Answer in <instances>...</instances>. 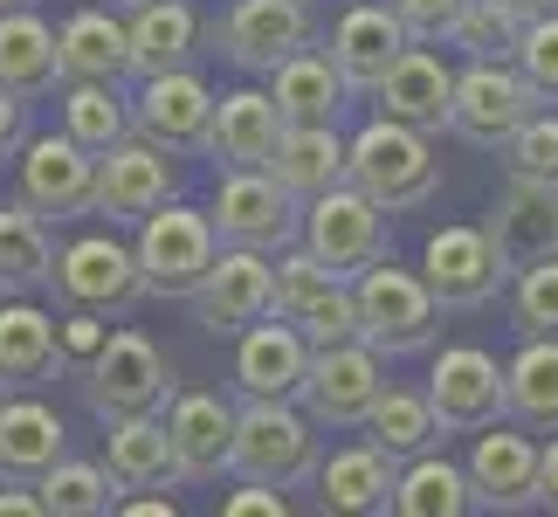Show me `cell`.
Segmentation results:
<instances>
[{
	"instance_id": "6da1fadb",
	"label": "cell",
	"mask_w": 558,
	"mask_h": 517,
	"mask_svg": "<svg viewBox=\"0 0 558 517\" xmlns=\"http://www.w3.org/2000/svg\"><path fill=\"white\" fill-rule=\"evenodd\" d=\"M345 180L366 193L373 207L386 214H414L441 193V153H435V132H414L400 118H379L359 124L345 139Z\"/></svg>"
},
{
	"instance_id": "7a4b0ae2",
	"label": "cell",
	"mask_w": 558,
	"mask_h": 517,
	"mask_svg": "<svg viewBox=\"0 0 558 517\" xmlns=\"http://www.w3.org/2000/svg\"><path fill=\"white\" fill-rule=\"evenodd\" d=\"M352 304H359V338L379 359H414L435 352L441 338V297L427 290L421 269H400L393 255H379L352 276Z\"/></svg>"
},
{
	"instance_id": "3957f363",
	"label": "cell",
	"mask_w": 558,
	"mask_h": 517,
	"mask_svg": "<svg viewBox=\"0 0 558 517\" xmlns=\"http://www.w3.org/2000/svg\"><path fill=\"white\" fill-rule=\"evenodd\" d=\"M228 477L296 490L317 477V421L296 400H242L234 407V448H228Z\"/></svg>"
},
{
	"instance_id": "277c9868",
	"label": "cell",
	"mask_w": 558,
	"mask_h": 517,
	"mask_svg": "<svg viewBox=\"0 0 558 517\" xmlns=\"http://www.w3.org/2000/svg\"><path fill=\"white\" fill-rule=\"evenodd\" d=\"M180 394L173 359L159 352L145 332H132L118 317V332H104V345L83 359V400L97 421H124V414H166V400Z\"/></svg>"
},
{
	"instance_id": "5b68a950",
	"label": "cell",
	"mask_w": 558,
	"mask_h": 517,
	"mask_svg": "<svg viewBox=\"0 0 558 517\" xmlns=\"http://www.w3.org/2000/svg\"><path fill=\"white\" fill-rule=\"evenodd\" d=\"M49 290L62 297V311H97V317H132L145 304V284H138V255L132 242L104 221V228H83L70 242H56V276Z\"/></svg>"
},
{
	"instance_id": "8992f818",
	"label": "cell",
	"mask_w": 558,
	"mask_h": 517,
	"mask_svg": "<svg viewBox=\"0 0 558 517\" xmlns=\"http://www.w3.org/2000/svg\"><path fill=\"white\" fill-rule=\"evenodd\" d=\"M138 284L145 297H159V304H186L193 290H201V276L214 269V255H221V235H214L207 207H186V201H166L138 221Z\"/></svg>"
},
{
	"instance_id": "52a82bcc",
	"label": "cell",
	"mask_w": 558,
	"mask_h": 517,
	"mask_svg": "<svg viewBox=\"0 0 558 517\" xmlns=\"http://www.w3.org/2000/svg\"><path fill=\"white\" fill-rule=\"evenodd\" d=\"M207 221L221 235V249H290L296 228H304V201L276 180L269 166H221L214 180V201H207Z\"/></svg>"
},
{
	"instance_id": "ba28073f",
	"label": "cell",
	"mask_w": 558,
	"mask_h": 517,
	"mask_svg": "<svg viewBox=\"0 0 558 517\" xmlns=\"http://www.w3.org/2000/svg\"><path fill=\"white\" fill-rule=\"evenodd\" d=\"M269 311L290 317L311 345L359 338V304H352V276H331L304 242L269 255Z\"/></svg>"
},
{
	"instance_id": "9c48e42d",
	"label": "cell",
	"mask_w": 558,
	"mask_h": 517,
	"mask_svg": "<svg viewBox=\"0 0 558 517\" xmlns=\"http://www.w3.org/2000/svg\"><path fill=\"white\" fill-rule=\"evenodd\" d=\"M296 242H304L331 276H359L366 263L393 255V228H386V207H373L352 180H338V187H325V193L304 201Z\"/></svg>"
},
{
	"instance_id": "30bf717a",
	"label": "cell",
	"mask_w": 558,
	"mask_h": 517,
	"mask_svg": "<svg viewBox=\"0 0 558 517\" xmlns=\"http://www.w3.org/2000/svg\"><path fill=\"white\" fill-rule=\"evenodd\" d=\"M531 111H538V91L524 83L518 62L469 56L456 70V97H448V139L476 145V153H497Z\"/></svg>"
},
{
	"instance_id": "8fae6325",
	"label": "cell",
	"mask_w": 558,
	"mask_h": 517,
	"mask_svg": "<svg viewBox=\"0 0 558 517\" xmlns=\"http://www.w3.org/2000/svg\"><path fill=\"white\" fill-rule=\"evenodd\" d=\"M379 386H386V359L373 352L366 338L311 345V365H304V394H296V407H304L317 428H338V435H352V428L373 414Z\"/></svg>"
},
{
	"instance_id": "7c38bea8",
	"label": "cell",
	"mask_w": 558,
	"mask_h": 517,
	"mask_svg": "<svg viewBox=\"0 0 558 517\" xmlns=\"http://www.w3.org/2000/svg\"><path fill=\"white\" fill-rule=\"evenodd\" d=\"M180 201V172H173V153L153 139H118L111 153H97V187H90V214L111 228H138L153 207Z\"/></svg>"
},
{
	"instance_id": "4fadbf2b",
	"label": "cell",
	"mask_w": 558,
	"mask_h": 517,
	"mask_svg": "<svg viewBox=\"0 0 558 517\" xmlns=\"http://www.w3.org/2000/svg\"><path fill=\"white\" fill-rule=\"evenodd\" d=\"M421 276H427V290L441 297V311H483L510 290V263L497 255V242L469 221H448V228L427 235Z\"/></svg>"
},
{
	"instance_id": "5bb4252c",
	"label": "cell",
	"mask_w": 558,
	"mask_h": 517,
	"mask_svg": "<svg viewBox=\"0 0 558 517\" xmlns=\"http://www.w3.org/2000/svg\"><path fill=\"white\" fill-rule=\"evenodd\" d=\"M14 180L41 221H83L90 214V187H97V153L76 145L70 132H41V139H21L14 153Z\"/></svg>"
},
{
	"instance_id": "9a60e30c",
	"label": "cell",
	"mask_w": 558,
	"mask_h": 517,
	"mask_svg": "<svg viewBox=\"0 0 558 517\" xmlns=\"http://www.w3.org/2000/svg\"><path fill=\"white\" fill-rule=\"evenodd\" d=\"M421 394L435 407L441 435H476V428L504 421V365L483 345H441Z\"/></svg>"
},
{
	"instance_id": "2e32d148",
	"label": "cell",
	"mask_w": 558,
	"mask_h": 517,
	"mask_svg": "<svg viewBox=\"0 0 558 517\" xmlns=\"http://www.w3.org/2000/svg\"><path fill=\"white\" fill-rule=\"evenodd\" d=\"M469 490H476V510H538V435L524 421H489L469 442Z\"/></svg>"
},
{
	"instance_id": "e0dca14e",
	"label": "cell",
	"mask_w": 558,
	"mask_h": 517,
	"mask_svg": "<svg viewBox=\"0 0 558 517\" xmlns=\"http://www.w3.org/2000/svg\"><path fill=\"white\" fill-rule=\"evenodd\" d=\"M207 124H214V91L207 76L193 70H159V76H138L132 91V132L166 145V153H207Z\"/></svg>"
},
{
	"instance_id": "ac0fdd59",
	"label": "cell",
	"mask_w": 558,
	"mask_h": 517,
	"mask_svg": "<svg viewBox=\"0 0 558 517\" xmlns=\"http://www.w3.org/2000/svg\"><path fill=\"white\" fill-rule=\"evenodd\" d=\"M207 35L221 41V56L234 62V70H248V76H269L290 49L317 41L311 0H234V8L214 21Z\"/></svg>"
},
{
	"instance_id": "d6986e66",
	"label": "cell",
	"mask_w": 558,
	"mask_h": 517,
	"mask_svg": "<svg viewBox=\"0 0 558 517\" xmlns=\"http://www.w3.org/2000/svg\"><path fill=\"white\" fill-rule=\"evenodd\" d=\"M448 97H456V62L441 56V41H407L393 70L373 83V111L414 132H448Z\"/></svg>"
},
{
	"instance_id": "ffe728a7",
	"label": "cell",
	"mask_w": 558,
	"mask_h": 517,
	"mask_svg": "<svg viewBox=\"0 0 558 517\" xmlns=\"http://www.w3.org/2000/svg\"><path fill=\"white\" fill-rule=\"evenodd\" d=\"M166 442H173V483H221L228 477V448H234V407L207 386L166 400Z\"/></svg>"
},
{
	"instance_id": "44dd1931",
	"label": "cell",
	"mask_w": 558,
	"mask_h": 517,
	"mask_svg": "<svg viewBox=\"0 0 558 517\" xmlns=\"http://www.w3.org/2000/svg\"><path fill=\"white\" fill-rule=\"evenodd\" d=\"M186 304H193V325L207 338H234L242 325L269 317V255L263 249H221Z\"/></svg>"
},
{
	"instance_id": "7402d4cb",
	"label": "cell",
	"mask_w": 558,
	"mask_h": 517,
	"mask_svg": "<svg viewBox=\"0 0 558 517\" xmlns=\"http://www.w3.org/2000/svg\"><path fill=\"white\" fill-rule=\"evenodd\" d=\"M304 365H311V338L290 317H255L234 332V386L242 400H296L304 394Z\"/></svg>"
},
{
	"instance_id": "603a6c76",
	"label": "cell",
	"mask_w": 558,
	"mask_h": 517,
	"mask_svg": "<svg viewBox=\"0 0 558 517\" xmlns=\"http://www.w3.org/2000/svg\"><path fill=\"white\" fill-rule=\"evenodd\" d=\"M400 49H407V28H400V14L386 8V0H352L325 35V56H331V70L345 76L352 97H373V83L393 70Z\"/></svg>"
},
{
	"instance_id": "cb8c5ba5",
	"label": "cell",
	"mask_w": 558,
	"mask_h": 517,
	"mask_svg": "<svg viewBox=\"0 0 558 517\" xmlns=\"http://www.w3.org/2000/svg\"><path fill=\"white\" fill-rule=\"evenodd\" d=\"M483 235L497 242V255H504L510 269L538 263V255H558V187L518 180V172H510L504 193L483 214Z\"/></svg>"
},
{
	"instance_id": "d4e9b609",
	"label": "cell",
	"mask_w": 558,
	"mask_h": 517,
	"mask_svg": "<svg viewBox=\"0 0 558 517\" xmlns=\"http://www.w3.org/2000/svg\"><path fill=\"white\" fill-rule=\"evenodd\" d=\"M393 477L400 462L379 442H345L331 456H317V510H345V517H379L393 510Z\"/></svg>"
},
{
	"instance_id": "484cf974",
	"label": "cell",
	"mask_w": 558,
	"mask_h": 517,
	"mask_svg": "<svg viewBox=\"0 0 558 517\" xmlns=\"http://www.w3.org/2000/svg\"><path fill=\"white\" fill-rule=\"evenodd\" d=\"M276 139H283V111H276L269 83H242V91L214 97V124H207L214 166H269Z\"/></svg>"
},
{
	"instance_id": "4316f807",
	"label": "cell",
	"mask_w": 558,
	"mask_h": 517,
	"mask_svg": "<svg viewBox=\"0 0 558 517\" xmlns=\"http://www.w3.org/2000/svg\"><path fill=\"white\" fill-rule=\"evenodd\" d=\"M56 70L62 83H124L132 76V35H124V14L104 0V8H76L56 28Z\"/></svg>"
},
{
	"instance_id": "83f0119b",
	"label": "cell",
	"mask_w": 558,
	"mask_h": 517,
	"mask_svg": "<svg viewBox=\"0 0 558 517\" xmlns=\"http://www.w3.org/2000/svg\"><path fill=\"white\" fill-rule=\"evenodd\" d=\"M62 448H70V428L35 386L21 394H0V483H41Z\"/></svg>"
},
{
	"instance_id": "f1b7e54d",
	"label": "cell",
	"mask_w": 558,
	"mask_h": 517,
	"mask_svg": "<svg viewBox=\"0 0 558 517\" xmlns=\"http://www.w3.org/2000/svg\"><path fill=\"white\" fill-rule=\"evenodd\" d=\"M62 373V325L35 297H8L0 304V394L41 386Z\"/></svg>"
},
{
	"instance_id": "f546056e",
	"label": "cell",
	"mask_w": 558,
	"mask_h": 517,
	"mask_svg": "<svg viewBox=\"0 0 558 517\" xmlns=\"http://www.w3.org/2000/svg\"><path fill=\"white\" fill-rule=\"evenodd\" d=\"M124 35H132V76H159V70H186L201 56V14L193 0H145V8L124 14Z\"/></svg>"
},
{
	"instance_id": "4dcf8cb0",
	"label": "cell",
	"mask_w": 558,
	"mask_h": 517,
	"mask_svg": "<svg viewBox=\"0 0 558 517\" xmlns=\"http://www.w3.org/2000/svg\"><path fill=\"white\" fill-rule=\"evenodd\" d=\"M269 97H276V111H283V124H331L352 91H345V76L331 70V56L317 49V41H304V49H290L269 70Z\"/></svg>"
},
{
	"instance_id": "1f68e13d",
	"label": "cell",
	"mask_w": 558,
	"mask_h": 517,
	"mask_svg": "<svg viewBox=\"0 0 558 517\" xmlns=\"http://www.w3.org/2000/svg\"><path fill=\"white\" fill-rule=\"evenodd\" d=\"M0 91L14 97H56L62 70H56V28L35 8H8L0 14Z\"/></svg>"
},
{
	"instance_id": "d6a6232c",
	"label": "cell",
	"mask_w": 558,
	"mask_h": 517,
	"mask_svg": "<svg viewBox=\"0 0 558 517\" xmlns=\"http://www.w3.org/2000/svg\"><path fill=\"white\" fill-rule=\"evenodd\" d=\"M56 276V221L28 201H0V297H35Z\"/></svg>"
},
{
	"instance_id": "836d02e7",
	"label": "cell",
	"mask_w": 558,
	"mask_h": 517,
	"mask_svg": "<svg viewBox=\"0 0 558 517\" xmlns=\"http://www.w3.org/2000/svg\"><path fill=\"white\" fill-rule=\"evenodd\" d=\"M104 469H111L118 497H124V490H159V483H173V442H166V414L104 421Z\"/></svg>"
},
{
	"instance_id": "e575fe53",
	"label": "cell",
	"mask_w": 558,
	"mask_h": 517,
	"mask_svg": "<svg viewBox=\"0 0 558 517\" xmlns=\"http://www.w3.org/2000/svg\"><path fill=\"white\" fill-rule=\"evenodd\" d=\"M269 172L296 193V201H311V193L338 187V180H345V132H338V118H331V124H283Z\"/></svg>"
},
{
	"instance_id": "d590c367",
	"label": "cell",
	"mask_w": 558,
	"mask_h": 517,
	"mask_svg": "<svg viewBox=\"0 0 558 517\" xmlns=\"http://www.w3.org/2000/svg\"><path fill=\"white\" fill-rule=\"evenodd\" d=\"M393 510H400V517H469V510H476L469 469L448 462L441 448H421V456H407L400 477H393Z\"/></svg>"
},
{
	"instance_id": "8d00e7d4",
	"label": "cell",
	"mask_w": 558,
	"mask_h": 517,
	"mask_svg": "<svg viewBox=\"0 0 558 517\" xmlns=\"http://www.w3.org/2000/svg\"><path fill=\"white\" fill-rule=\"evenodd\" d=\"M504 414L524 421L531 435L558 428V338H524L518 359L504 365Z\"/></svg>"
},
{
	"instance_id": "74e56055",
	"label": "cell",
	"mask_w": 558,
	"mask_h": 517,
	"mask_svg": "<svg viewBox=\"0 0 558 517\" xmlns=\"http://www.w3.org/2000/svg\"><path fill=\"white\" fill-rule=\"evenodd\" d=\"M359 435L379 442L393 462H407V456H421V448H441V421H435V407H427V394H414V386H379V400H373V414L359 421Z\"/></svg>"
},
{
	"instance_id": "f35d334b",
	"label": "cell",
	"mask_w": 558,
	"mask_h": 517,
	"mask_svg": "<svg viewBox=\"0 0 558 517\" xmlns=\"http://www.w3.org/2000/svg\"><path fill=\"white\" fill-rule=\"evenodd\" d=\"M56 111H62V132L76 145H90V153H111L118 139H132V97H124V83H62Z\"/></svg>"
},
{
	"instance_id": "ab89813d",
	"label": "cell",
	"mask_w": 558,
	"mask_h": 517,
	"mask_svg": "<svg viewBox=\"0 0 558 517\" xmlns=\"http://www.w3.org/2000/svg\"><path fill=\"white\" fill-rule=\"evenodd\" d=\"M41 510L49 517H104V510H118V483H111V469L104 462H83V456H62L41 469Z\"/></svg>"
},
{
	"instance_id": "60d3db41",
	"label": "cell",
	"mask_w": 558,
	"mask_h": 517,
	"mask_svg": "<svg viewBox=\"0 0 558 517\" xmlns=\"http://www.w3.org/2000/svg\"><path fill=\"white\" fill-rule=\"evenodd\" d=\"M524 21H531V14L518 8V0H462L456 28H448V49L510 62V49H518V35H524Z\"/></svg>"
},
{
	"instance_id": "b9f144b4",
	"label": "cell",
	"mask_w": 558,
	"mask_h": 517,
	"mask_svg": "<svg viewBox=\"0 0 558 517\" xmlns=\"http://www.w3.org/2000/svg\"><path fill=\"white\" fill-rule=\"evenodd\" d=\"M510 325L518 338H558V255L510 269Z\"/></svg>"
},
{
	"instance_id": "7bdbcfd3",
	"label": "cell",
	"mask_w": 558,
	"mask_h": 517,
	"mask_svg": "<svg viewBox=\"0 0 558 517\" xmlns=\"http://www.w3.org/2000/svg\"><path fill=\"white\" fill-rule=\"evenodd\" d=\"M504 166L518 172V180H545V187H558V104H538L518 132H510L504 145Z\"/></svg>"
},
{
	"instance_id": "ee69618b",
	"label": "cell",
	"mask_w": 558,
	"mask_h": 517,
	"mask_svg": "<svg viewBox=\"0 0 558 517\" xmlns=\"http://www.w3.org/2000/svg\"><path fill=\"white\" fill-rule=\"evenodd\" d=\"M510 62L524 70V83L538 91V104H558V14H531Z\"/></svg>"
},
{
	"instance_id": "f6af8a7d",
	"label": "cell",
	"mask_w": 558,
	"mask_h": 517,
	"mask_svg": "<svg viewBox=\"0 0 558 517\" xmlns=\"http://www.w3.org/2000/svg\"><path fill=\"white\" fill-rule=\"evenodd\" d=\"M386 8L400 14L407 41H448V28H456L462 0H386Z\"/></svg>"
},
{
	"instance_id": "bcb514c9",
	"label": "cell",
	"mask_w": 558,
	"mask_h": 517,
	"mask_svg": "<svg viewBox=\"0 0 558 517\" xmlns=\"http://www.w3.org/2000/svg\"><path fill=\"white\" fill-rule=\"evenodd\" d=\"M62 325V365H83L104 345V332H111V317H97V311H62L56 317Z\"/></svg>"
},
{
	"instance_id": "7dc6e473",
	"label": "cell",
	"mask_w": 558,
	"mask_h": 517,
	"mask_svg": "<svg viewBox=\"0 0 558 517\" xmlns=\"http://www.w3.org/2000/svg\"><path fill=\"white\" fill-rule=\"evenodd\" d=\"M221 517H290V497L269 490V483H242V490L221 497Z\"/></svg>"
},
{
	"instance_id": "c3c4849f",
	"label": "cell",
	"mask_w": 558,
	"mask_h": 517,
	"mask_svg": "<svg viewBox=\"0 0 558 517\" xmlns=\"http://www.w3.org/2000/svg\"><path fill=\"white\" fill-rule=\"evenodd\" d=\"M21 139H28V97L0 91V159H14Z\"/></svg>"
},
{
	"instance_id": "681fc988",
	"label": "cell",
	"mask_w": 558,
	"mask_h": 517,
	"mask_svg": "<svg viewBox=\"0 0 558 517\" xmlns=\"http://www.w3.org/2000/svg\"><path fill=\"white\" fill-rule=\"evenodd\" d=\"M538 510L558 517V428L538 435Z\"/></svg>"
},
{
	"instance_id": "f907efd6",
	"label": "cell",
	"mask_w": 558,
	"mask_h": 517,
	"mask_svg": "<svg viewBox=\"0 0 558 517\" xmlns=\"http://www.w3.org/2000/svg\"><path fill=\"white\" fill-rule=\"evenodd\" d=\"M0 517H49L35 483H0Z\"/></svg>"
},
{
	"instance_id": "816d5d0a",
	"label": "cell",
	"mask_w": 558,
	"mask_h": 517,
	"mask_svg": "<svg viewBox=\"0 0 558 517\" xmlns=\"http://www.w3.org/2000/svg\"><path fill=\"white\" fill-rule=\"evenodd\" d=\"M118 510H124V517H173L180 504H173V497H153V490H124Z\"/></svg>"
},
{
	"instance_id": "f5cc1de1",
	"label": "cell",
	"mask_w": 558,
	"mask_h": 517,
	"mask_svg": "<svg viewBox=\"0 0 558 517\" xmlns=\"http://www.w3.org/2000/svg\"><path fill=\"white\" fill-rule=\"evenodd\" d=\"M524 14H558V0H518Z\"/></svg>"
},
{
	"instance_id": "db71d44e",
	"label": "cell",
	"mask_w": 558,
	"mask_h": 517,
	"mask_svg": "<svg viewBox=\"0 0 558 517\" xmlns=\"http://www.w3.org/2000/svg\"><path fill=\"white\" fill-rule=\"evenodd\" d=\"M111 8H118V14H132V8H145V0H111Z\"/></svg>"
},
{
	"instance_id": "11a10c76",
	"label": "cell",
	"mask_w": 558,
	"mask_h": 517,
	"mask_svg": "<svg viewBox=\"0 0 558 517\" xmlns=\"http://www.w3.org/2000/svg\"><path fill=\"white\" fill-rule=\"evenodd\" d=\"M8 8H35V0H0V14H8Z\"/></svg>"
}]
</instances>
